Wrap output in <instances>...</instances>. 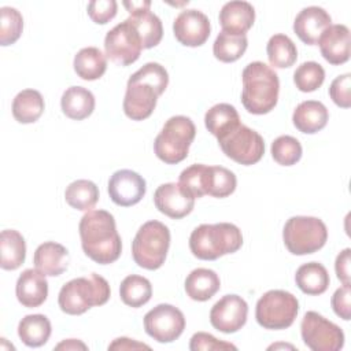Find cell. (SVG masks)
Returning a JSON list of instances; mask_svg holds the SVG:
<instances>
[{"label": "cell", "mask_w": 351, "mask_h": 351, "mask_svg": "<svg viewBox=\"0 0 351 351\" xmlns=\"http://www.w3.org/2000/svg\"><path fill=\"white\" fill-rule=\"evenodd\" d=\"M350 255H351V250L346 248L336 256V262H335L336 276L343 284H350V261H351Z\"/></svg>", "instance_id": "46"}, {"label": "cell", "mask_w": 351, "mask_h": 351, "mask_svg": "<svg viewBox=\"0 0 351 351\" xmlns=\"http://www.w3.org/2000/svg\"><path fill=\"white\" fill-rule=\"evenodd\" d=\"M55 350H88V347L81 340L69 339V340H63L62 343H59L55 347Z\"/></svg>", "instance_id": "49"}, {"label": "cell", "mask_w": 351, "mask_h": 351, "mask_svg": "<svg viewBox=\"0 0 351 351\" xmlns=\"http://www.w3.org/2000/svg\"><path fill=\"white\" fill-rule=\"evenodd\" d=\"M196 128L191 118L176 115L169 118L154 141L155 155L167 165L182 162L195 138Z\"/></svg>", "instance_id": "6"}, {"label": "cell", "mask_w": 351, "mask_h": 351, "mask_svg": "<svg viewBox=\"0 0 351 351\" xmlns=\"http://www.w3.org/2000/svg\"><path fill=\"white\" fill-rule=\"evenodd\" d=\"M241 103L255 115L270 112L278 100L280 81L277 73L263 62L248 63L241 74Z\"/></svg>", "instance_id": "3"}, {"label": "cell", "mask_w": 351, "mask_h": 351, "mask_svg": "<svg viewBox=\"0 0 351 351\" xmlns=\"http://www.w3.org/2000/svg\"><path fill=\"white\" fill-rule=\"evenodd\" d=\"M273 159L281 166H292L298 163L302 158L303 149L298 138L292 136H280L277 137L270 147Z\"/></svg>", "instance_id": "38"}, {"label": "cell", "mask_w": 351, "mask_h": 351, "mask_svg": "<svg viewBox=\"0 0 351 351\" xmlns=\"http://www.w3.org/2000/svg\"><path fill=\"white\" fill-rule=\"evenodd\" d=\"M299 302L291 292L271 289L263 293L256 302L255 318L265 329H287L296 319Z\"/></svg>", "instance_id": "9"}, {"label": "cell", "mask_w": 351, "mask_h": 351, "mask_svg": "<svg viewBox=\"0 0 351 351\" xmlns=\"http://www.w3.org/2000/svg\"><path fill=\"white\" fill-rule=\"evenodd\" d=\"M140 348L149 350V346L128 337H118L108 346V350H140Z\"/></svg>", "instance_id": "47"}, {"label": "cell", "mask_w": 351, "mask_h": 351, "mask_svg": "<svg viewBox=\"0 0 351 351\" xmlns=\"http://www.w3.org/2000/svg\"><path fill=\"white\" fill-rule=\"evenodd\" d=\"M123 7L128 10L129 14L133 12H140L144 10H149L151 1L149 0H143V1H123Z\"/></svg>", "instance_id": "48"}, {"label": "cell", "mask_w": 351, "mask_h": 351, "mask_svg": "<svg viewBox=\"0 0 351 351\" xmlns=\"http://www.w3.org/2000/svg\"><path fill=\"white\" fill-rule=\"evenodd\" d=\"M218 144L228 158L244 166L258 163L265 154L263 137L243 123L218 138Z\"/></svg>", "instance_id": "10"}, {"label": "cell", "mask_w": 351, "mask_h": 351, "mask_svg": "<svg viewBox=\"0 0 351 351\" xmlns=\"http://www.w3.org/2000/svg\"><path fill=\"white\" fill-rule=\"evenodd\" d=\"M240 122L237 110L228 103H218L207 110L204 115V125L207 130L218 138L234 129Z\"/></svg>", "instance_id": "31"}, {"label": "cell", "mask_w": 351, "mask_h": 351, "mask_svg": "<svg viewBox=\"0 0 351 351\" xmlns=\"http://www.w3.org/2000/svg\"><path fill=\"white\" fill-rule=\"evenodd\" d=\"M303 343L313 351H339L344 346V333L317 311H307L300 324Z\"/></svg>", "instance_id": "11"}, {"label": "cell", "mask_w": 351, "mask_h": 351, "mask_svg": "<svg viewBox=\"0 0 351 351\" xmlns=\"http://www.w3.org/2000/svg\"><path fill=\"white\" fill-rule=\"evenodd\" d=\"M119 296L126 306L137 308L149 302L152 296V285L148 278L138 274H130L122 280L119 285Z\"/></svg>", "instance_id": "33"}, {"label": "cell", "mask_w": 351, "mask_h": 351, "mask_svg": "<svg viewBox=\"0 0 351 351\" xmlns=\"http://www.w3.org/2000/svg\"><path fill=\"white\" fill-rule=\"evenodd\" d=\"M350 86H351V74L350 73L339 75L332 81V84L329 86V96L336 106H339L341 108L351 107Z\"/></svg>", "instance_id": "42"}, {"label": "cell", "mask_w": 351, "mask_h": 351, "mask_svg": "<svg viewBox=\"0 0 351 351\" xmlns=\"http://www.w3.org/2000/svg\"><path fill=\"white\" fill-rule=\"evenodd\" d=\"M221 288L218 274L206 267H197L192 270L185 278V292L196 302H206L211 299Z\"/></svg>", "instance_id": "24"}, {"label": "cell", "mask_w": 351, "mask_h": 351, "mask_svg": "<svg viewBox=\"0 0 351 351\" xmlns=\"http://www.w3.org/2000/svg\"><path fill=\"white\" fill-rule=\"evenodd\" d=\"M325 80V70L317 62H304L293 73V82L300 92L317 90Z\"/></svg>", "instance_id": "41"}, {"label": "cell", "mask_w": 351, "mask_h": 351, "mask_svg": "<svg viewBox=\"0 0 351 351\" xmlns=\"http://www.w3.org/2000/svg\"><path fill=\"white\" fill-rule=\"evenodd\" d=\"M298 288L306 295H321L324 293L330 282L326 267L318 262H308L302 265L295 274Z\"/></svg>", "instance_id": "26"}, {"label": "cell", "mask_w": 351, "mask_h": 351, "mask_svg": "<svg viewBox=\"0 0 351 351\" xmlns=\"http://www.w3.org/2000/svg\"><path fill=\"white\" fill-rule=\"evenodd\" d=\"M247 47L248 40L245 34H230L222 30L214 41L213 52L219 62L232 63L244 55Z\"/></svg>", "instance_id": "36"}, {"label": "cell", "mask_w": 351, "mask_h": 351, "mask_svg": "<svg viewBox=\"0 0 351 351\" xmlns=\"http://www.w3.org/2000/svg\"><path fill=\"white\" fill-rule=\"evenodd\" d=\"M189 350L192 351H202V350H237L236 346H233L232 343L228 341H222L218 340L217 337H214L210 333L206 332H197L191 337L189 341Z\"/></svg>", "instance_id": "44"}, {"label": "cell", "mask_w": 351, "mask_h": 351, "mask_svg": "<svg viewBox=\"0 0 351 351\" xmlns=\"http://www.w3.org/2000/svg\"><path fill=\"white\" fill-rule=\"evenodd\" d=\"M88 15L97 25H106L110 22L118 10L115 0H92L88 4Z\"/></svg>", "instance_id": "43"}, {"label": "cell", "mask_w": 351, "mask_h": 351, "mask_svg": "<svg viewBox=\"0 0 351 351\" xmlns=\"http://www.w3.org/2000/svg\"><path fill=\"white\" fill-rule=\"evenodd\" d=\"M144 329L158 343H171L182 335L185 317L176 306L162 303L144 315Z\"/></svg>", "instance_id": "13"}, {"label": "cell", "mask_w": 351, "mask_h": 351, "mask_svg": "<svg viewBox=\"0 0 351 351\" xmlns=\"http://www.w3.org/2000/svg\"><path fill=\"white\" fill-rule=\"evenodd\" d=\"M282 240L291 254L308 255L325 245L328 240V229L319 218L296 215L285 222Z\"/></svg>", "instance_id": "8"}, {"label": "cell", "mask_w": 351, "mask_h": 351, "mask_svg": "<svg viewBox=\"0 0 351 351\" xmlns=\"http://www.w3.org/2000/svg\"><path fill=\"white\" fill-rule=\"evenodd\" d=\"M0 266L4 270L18 269L26 258V243L23 236L14 229H5L0 234Z\"/></svg>", "instance_id": "28"}, {"label": "cell", "mask_w": 351, "mask_h": 351, "mask_svg": "<svg viewBox=\"0 0 351 351\" xmlns=\"http://www.w3.org/2000/svg\"><path fill=\"white\" fill-rule=\"evenodd\" d=\"M329 119L328 108L317 100H306L296 106L292 114L295 128L307 134H314L322 130Z\"/></svg>", "instance_id": "23"}, {"label": "cell", "mask_w": 351, "mask_h": 351, "mask_svg": "<svg viewBox=\"0 0 351 351\" xmlns=\"http://www.w3.org/2000/svg\"><path fill=\"white\" fill-rule=\"evenodd\" d=\"M210 32V19L199 10H184L173 22L174 37L185 47L203 45L208 40Z\"/></svg>", "instance_id": "15"}, {"label": "cell", "mask_w": 351, "mask_h": 351, "mask_svg": "<svg viewBox=\"0 0 351 351\" xmlns=\"http://www.w3.org/2000/svg\"><path fill=\"white\" fill-rule=\"evenodd\" d=\"M22 14L12 7L0 8V44L3 47L14 44L22 34Z\"/></svg>", "instance_id": "40"}, {"label": "cell", "mask_w": 351, "mask_h": 351, "mask_svg": "<svg viewBox=\"0 0 351 351\" xmlns=\"http://www.w3.org/2000/svg\"><path fill=\"white\" fill-rule=\"evenodd\" d=\"M51 332V322L43 314H29L23 317L18 325V336L27 347L44 346L48 341Z\"/></svg>", "instance_id": "29"}, {"label": "cell", "mask_w": 351, "mask_h": 351, "mask_svg": "<svg viewBox=\"0 0 351 351\" xmlns=\"http://www.w3.org/2000/svg\"><path fill=\"white\" fill-rule=\"evenodd\" d=\"M78 230L85 255L96 263L110 265L121 256V236L115 219L108 211L89 210L81 218Z\"/></svg>", "instance_id": "2"}, {"label": "cell", "mask_w": 351, "mask_h": 351, "mask_svg": "<svg viewBox=\"0 0 351 351\" xmlns=\"http://www.w3.org/2000/svg\"><path fill=\"white\" fill-rule=\"evenodd\" d=\"M332 25L330 15L321 7L310 5L303 8L293 21L295 34L308 45L317 44L321 34Z\"/></svg>", "instance_id": "19"}, {"label": "cell", "mask_w": 351, "mask_h": 351, "mask_svg": "<svg viewBox=\"0 0 351 351\" xmlns=\"http://www.w3.org/2000/svg\"><path fill=\"white\" fill-rule=\"evenodd\" d=\"M145 180L136 171L122 169L115 171L108 180V195L121 207L137 204L145 195Z\"/></svg>", "instance_id": "16"}, {"label": "cell", "mask_w": 351, "mask_h": 351, "mask_svg": "<svg viewBox=\"0 0 351 351\" xmlns=\"http://www.w3.org/2000/svg\"><path fill=\"white\" fill-rule=\"evenodd\" d=\"M45 103L36 89H23L12 100V115L19 123H33L44 112Z\"/></svg>", "instance_id": "30"}, {"label": "cell", "mask_w": 351, "mask_h": 351, "mask_svg": "<svg viewBox=\"0 0 351 351\" xmlns=\"http://www.w3.org/2000/svg\"><path fill=\"white\" fill-rule=\"evenodd\" d=\"M111 289L107 280L96 273L73 278L66 282L58 296L60 310L69 315H81L93 306H101L110 299Z\"/></svg>", "instance_id": "5"}, {"label": "cell", "mask_w": 351, "mask_h": 351, "mask_svg": "<svg viewBox=\"0 0 351 351\" xmlns=\"http://www.w3.org/2000/svg\"><path fill=\"white\" fill-rule=\"evenodd\" d=\"M237 178L233 171L222 166H210L207 195L213 197H226L236 189Z\"/></svg>", "instance_id": "37"}, {"label": "cell", "mask_w": 351, "mask_h": 351, "mask_svg": "<svg viewBox=\"0 0 351 351\" xmlns=\"http://www.w3.org/2000/svg\"><path fill=\"white\" fill-rule=\"evenodd\" d=\"M18 302L27 308L41 306L48 296V281L38 269H26L21 273L15 285Z\"/></svg>", "instance_id": "20"}, {"label": "cell", "mask_w": 351, "mask_h": 351, "mask_svg": "<svg viewBox=\"0 0 351 351\" xmlns=\"http://www.w3.org/2000/svg\"><path fill=\"white\" fill-rule=\"evenodd\" d=\"M248 304L239 295H225L210 311L213 328L222 333H234L247 322Z\"/></svg>", "instance_id": "14"}, {"label": "cell", "mask_w": 351, "mask_h": 351, "mask_svg": "<svg viewBox=\"0 0 351 351\" xmlns=\"http://www.w3.org/2000/svg\"><path fill=\"white\" fill-rule=\"evenodd\" d=\"M70 255L64 245L55 241H45L40 244L33 255V263L36 269L45 276H60L69 266Z\"/></svg>", "instance_id": "22"}, {"label": "cell", "mask_w": 351, "mask_h": 351, "mask_svg": "<svg viewBox=\"0 0 351 351\" xmlns=\"http://www.w3.org/2000/svg\"><path fill=\"white\" fill-rule=\"evenodd\" d=\"M266 52L270 64L277 69L291 67L298 59L296 45L288 36L282 33L274 34L269 38Z\"/></svg>", "instance_id": "35"}, {"label": "cell", "mask_w": 351, "mask_h": 351, "mask_svg": "<svg viewBox=\"0 0 351 351\" xmlns=\"http://www.w3.org/2000/svg\"><path fill=\"white\" fill-rule=\"evenodd\" d=\"M74 71L85 81H95L103 77L107 70V56L96 47H86L74 56Z\"/></svg>", "instance_id": "27"}, {"label": "cell", "mask_w": 351, "mask_h": 351, "mask_svg": "<svg viewBox=\"0 0 351 351\" xmlns=\"http://www.w3.org/2000/svg\"><path fill=\"white\" fill-rule=\"evenodd\" d=\"M60 107L67 118L82 121L93 112L95 96L84 86H70L62 95Z\"/></svg>", "instance_id": "25"}, {"label": "cell", "mask_w": 351, "mask_h": 351, "mask_svg": "<svg viewBox=\"0 0 351 351\" xmlns=\"http://www.w3.org/2000/svg\"><path fill=\"white\" fill-rule=\"evenodd\" d=\"M351 288L350 284H343V287L337 288L332 296L330 304L337 317H340L344 321H348L351 318Z\"/></svg>", "instance_id": "45"}, {"label": "cell", "mask_w": 351, "mask_h": 351, "mask_svg": "<svg viewBox=\"0 0 351 351\" xmlns=\"http://www.w3.org/2000/svg\"><path fill=\"white\" fill-rule=\"evenodd\" d=\"M154 203L162 214L181 219L193 210L195 197L180 182H167L156 188Z\"/></svg>", "instance_id": "17"}, {"label": "cell", "mask_w": 351, "mask_h": 351, "mask_svg": "<svg viewBox=\"0 0 351 351\" xmlns=\"http://www.w3.org/2000/svg\"><path fill=\"white\" fill-rule=\"evenodd\" d=\"M241 245V230L229 222L199 225L189 236L191 252L202 261H215L239 251Z\"/></svg>", "instance_id": "4"}, {"label": "cell", "mask_w": 351, "mask_h": 351, "mask_svg": "<svg viewBox=\"0 0 351 351\" xmlns=\"http://www.w3.org/2000/svg\"><path fill=\"white\" fill-rule=\"evenodd\" d=\"M321 55L330 64H343L350 59V29L346 25H330L318 38Z\"/></svg>", "instance_id": "18"}, {"label": "cell", "mask_w": 351, "mask_h": 351, "mask_svg": "<svg viewBox=\"0 0 351 351\" xmlns=\"http://www.w3.org/2000/svg\"><path fill=\"white\" fill-rule=\"evenodd\" d=\"M67 204L80 211H89L99 200V188L89 180H77L64 191Z\"/></svg>", "instance_id": "34"}, {"label": "cell", "mask_w": 351, "mask_h": 351, "mask_svg": "<svg viewBox=\"0 0 351 351\" xmlns=\"http://www.w3.org/2000/svg\"><path fill=\"white\" fill-rule=\"evenodd\" d=\"M208 169H210V166H206L202 163H195L181 171L178 182L186 191H189L195 199L202 197V196L207 195Z\"/></svg>", "instance_id": "39"}, {"label": "cell", "mask_w": 351, "mask_h": 351, "mask_svg": "<svg viewBox=\"0 0 351 351\" xmlns=\"http://www.w3.org/2000/svg\"><path fill=\"white\" fill-rule=\"evenodd\" d=\"M128 19L138 32L143 49L154 48L160 43L163 36V26L160 19L154 12H151L149 10L133 12Z\"/></svg>", "instance_id": "32"}, {"label": "cell", "mask_w": 351, "mask_h": 351, "mask_svg": "<svg viewBox=\"0 0 351 351\" xmlns=\"http://www.w3.org/2000/svg\"><path fill=\"white\" fill-rule=\"evenodd\" d=\"M169 247V228L165 223L152 219L141 225L137 230L132 243V255L140 267L156 270L165 263Z\"/></svg>", "instance_id": "7"}, {"label": "cell", "mask_w": 351, "mask_h": 351, "mask_svg": "<svg viewBox=\"0 0 351 351\" xmlns=\"http://www.w3.org/2000/svg\"><path fill=\"white\" fill-rule=\"evenodd\" d=\"M141 49L140 34L129 19L114 26L104 37L106 56L119 66L134 63L140 58Z\"/></svg>", "instance_id": "12"}, {"label": "cell", "mask_w": 351, "mask_h": 351, "mask_svg": "<svg viewBox=\"0 0 351 351\" xmlns=\"http://www.w3.org/2000/svg\"><path fill=\"white\" fill-rule=\"evenodd\" d=\"M255 10L248 1H229L219 11L222 30L230 34H245L254 25Z\"/></svg>", "instance_id": "21"}, {"label": "cell", "mask_w": 351, "mask_h": 351, "mask_svg": "<svg viewBox=\"0 0 351 351\" xmlns=\"http://www.w3.org/2000/svg\"><path fill=\"white\" fill-rule=\"evenodd\" d=\"M169 85V74L166 69L156 63L148 62L134 74L126 84L123 97V112L132 121H143L148 118L155 107L158 97Z\"/></svg>", "instance_id": "1"}]
</instances>
